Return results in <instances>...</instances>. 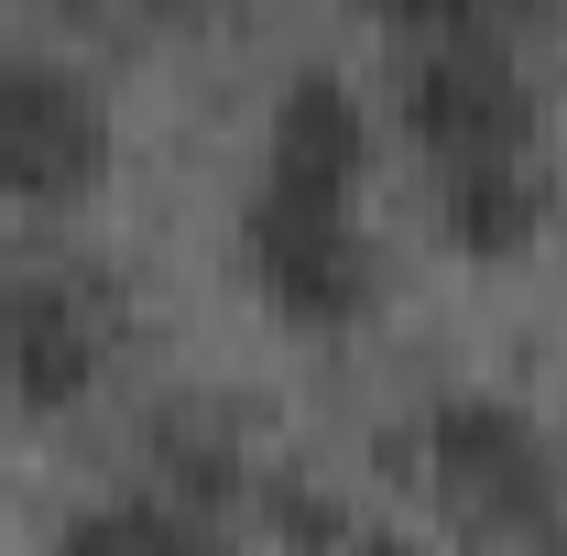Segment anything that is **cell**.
Here are the masks:
<instances>
[{
	"mask_svg": "<svg viewBox=\"0 0 567 556\" xmlns=\"http://www.w3.org/2000/svg\"><path fill=\"white\" fill-rule=\"evenodd\" d=\"M425 481L436 502L492 535V546H524V556H567V481H557V447L546 425L502 393H447L425 415Z\"/></svg>",
	"mask_w": 567,
	"mask_h": 556,
	"instance_id": "cell-1",
	"label": "cell"
},
{
	"mask_svg": "<svg viewBox=\"0 0 567 556\" xmlns=\"http://www.w3.org/2000/svg\"><path fill=\"white\" fill-rule=\"evenodd\" d=\"M121 349V306L66 262L0 274V404L11 415H76Z\"/></svg>",
	"mask_w": 567,
	"mask_h": 556,
	"instance_id": "cell-2",
	"label": "cell"
},
{
	"mask_svg": "<svg viewBox=\"0 0 567 556\" xmlns=\"http://www.w3.org/2000/svg\"><path fill=\"white\" fill-rule=\"evenodd\" d=\"M404 132L425 142L436 175H458V164H524V153H546V110H535V76L513 66L492 33H447L404 76Z\"/></svg>",
	"mask_w": 567,
	"mask_h": 556,
	"instance_id": "cell-3",
	"label": "cell"
},
{
	"mask_svg": "<svg viewBox=\"0 0 567 556\" xmlns=\"http://www.w3.org/2000/svg\"><path fill=\"white\" fill-rule=\"evenodd\" d=\"M110 175V110L44 55H0V197L66 208Z\"/></svg>",
	"mask_w": 567,
	"mask_h": 556,
	"instance_id": "cell-4",
	"label": "cell"
},
{
	"mask_svg": "<svg viewBox=\"0 0 567 556\" xmlns=\"http://www.w3.org/2000/svg\"><path fill=\"white\" fill-rule=\"evenodd\" d=\"M240 251H251L262 306L295 317V328H350L360 306H371V240H360V208H317V197H262V186H251Z\"/></svg>",
	"mask_w": 567,
	"mask_h": 556,
	"instance_id": "cell-5",
	"label": "cell"
},
{
	"mask_svg": "<svg viewBox=\"0 0 567 556\" xmlns=\"http://www.w3.org/2000/svg\"><path fill=\"white\" fill-rule=\"evenodd\" d=\"M371 175V121L328 66L284 76L274 121H262V197H317V208H360Z\"/></svg>",
	"mask_w": 567,
	"mask_h": 556,
	"instance_id": "cell-6",
	"label": "cell"
},
{
	"mask_svg": "<svg viewBox=\"0 0 567 556\" xmlns=\"http://www.w3.org/2000/svg\"><path fill=\"white\" fill-rule=\"evenodd\" d=\"M546 208H557V175H546V153L436 175V229H447V251H458V262H524V251L546 240Z\"/></svg>",
	"mask_w": 567,
	"mask_h": 556,
	"instance_id": "cell-7",
	"label": "cell"
},
{
	"mask_svg": "<svg viewBox=\"0 0 567 556\" xmlns=\"http://www.w3.org/2000/svg\"><path fill=\"white\" fill-rule=\"evenodd\" d=\"M55 556H229L218 546V513L175 502V491H121V502H87Z\"/></svg>",
	"mask_w": 567,
	"mask_h": 556,
	"instance_id": "cell-8",
	"label": "cell"
},
{
	"mask_svg": "<svg viewBox=\"0 0 567 556\" xmlns=\"http://www.w3.org/2000/svg\"><path fill=\"white\" fill-rule=\"evenodd\" d=\"M153 459H164V491H175V502H197V513H218V502H240V491H251V459H240V436H229L218 404H164Z\"/></svg>",
	"mask_w": 567,
	"mask_h": 556,
	"instance_id": "cell-9",
	"label": "cell"
},
{
	"mask_svg": "<svg viewBox=\"0 0 567 556\" xmlns=\"http://www.w3.org/2000/svg\"><path fill=\"white\" fill-rule=\"evenodd\" d=\"M262 513H274V535H295L306 556H350V535H360L317 481H274V491H262Z\"/></svg>",
	"mask_w": 567,
	"mask_h": 556,
	"instance_id": "cell-10",
	"label": "cell"
},
{
	"mask_svg": "<svg viewBox=\"0 0 567 556\" xmlns=\"http://www.w3.org/2000/svg\"><path fill=\"white\" fill-rule=\"evenodd\" d=\"M360 11H382V22H415V33H436V44H447V33H502L524 0H360Z\"/></svg>",
	"mask_w": 567,
	"mask_h": 556,
	"instance_id": "cell-11",
	"label": "cell"
},
{
	"mask_svg": "<svg viewBox=\"0 0 567 556\" xmlns=\"http://www.w3.org/2000/svg\"><path fill=\"white\" fill-rule=\"evenodd\" d=\"M350 556H415L404 535H350Z\"/></svg>",
	"mask_w": 567,
	"mask_h": 556,
	"instance_id": "cell-12",
	"label": "cell"
}]
</instances>
